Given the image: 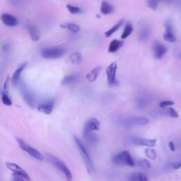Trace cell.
Returning <instances> with one entry per match:
<instances>
[{
    "instance_id": "cell-16",
    "label": "cell",
    "mask_w": 181,
    "mask_h": 181,
    "mask_svg": "<svg viewBox=\"0 0 181 181\" xmlns=\"http://www.w3.org/2000/svg\"><path fill=\"white\" fill-rule=\"evenodd\" d=\"M27 64H28L27 62L23 63V64L21 65L18 69H16V71H14V74H13L12 76V78H11V82H12V84H14V85H16V84L19 82V80L20 79L21 74L23 71H24V69L26 68Z\"/></svg>"
},
{
    "instance_id": "cell-25",
    "label": "cell",
    "mask_w": 181,
    "mask_h": 181,
    "mask_svg": "<svg viewBox=\"0 0 181 181\" xmlns=\"http://www.w3.org/2000/svg\"><path fill=\"white\" fill-rule=\"evenodd\" d=\"M150 33V30L149 27L146 25H143L142 27L141 28V31L139 33V40H146L148 38Z\"/></svg>"
},
{
    "instance_id": "cell-18",
    "label": "cell",
    "mask_w": 181,
    "mask_h": 181,
    "mask_svg": "<svg viewBox=\"0 0 181 181\" xmlns=\"http://www.w3.org/2000/svg\"><path fill=\"white\" fill-rule=\"evenodd\" d=\"M101 66H98L97 67L94 68V69H92L90 72L86 75V79H88V81H90V82H94L95 81L96 79L98 77V75L99 74V73L101 71Z\"/></svg>"
},
{
    "instance_id": "cell-22",
    "label": "cell",
    "mask_w": 181,
    "mask_h": 181,
    "mask_svg": "<svg viewBox=\"0 0 181 181\" xmlns=\"http://www.w3.org/2000/svg\"><path fill=\"white\" fill-rule=\"evenodd\" d=\"M60 27L62 28L69 30V31L73 33H77L80 31V27L77 24H72V23H66V24H62L60 25Z\"/></svg>"
},
{
    "instance_id": "cell-17",
    "label": "cell",
    "mask_w": 181,
    "mask_h": 181,
    "mask_svg": "<svg viewBox=\"0 0 181 181\" xmlns=\"http://www.w3.org/2000/svg\"><path fill=\"white\" fill-rule=\"evenodd\" d=\"M124 45V42L121 40H118L115 39L110 42V45L108 47V53H114L117 52L122 46Z\"/></svg>"
},
{
    "instance_id": "cell-10",
    "label": "cell",
    "mask_w": 181,
    "mask_h": 181,
    "mask_svg": "<svg viewBox=\"0 0 181 181\" xmlns=\"http://www.w3.org/2000/svg\"><path fill=\"white\" fill-rule=\"evenodd\" d=\"M133 144L139 146H144L148 147H154L156 145V140L153 139H144L140 137H134L132 139Z\"/></svg>"
},
{
    "instance_id": "cell-2",
    "label": "cell",
    "mask_w": 181,
    "mask_h": 181,
    "mask_svg": "<svg viewBox=\"0 0 181 181\" xmlns=\"http://www.w3.org/2000/svg\"><path fill=\"white\" fill-rule=\"evenodd\" d=\"M112 162L119 166H135V164L132 156L128 151H123L120 152L112 158Z\"/></svg>"
},
{
    "instance_id": "cell-28",
    "label": "cell",
    "mask_w": 181,
    "mask_h": 181,
    "mask_svg": "<svg viewBox=\"0 0 181 181\" xmlns=\"http://www.w3.org/2000/svg\"><path fill=\"white\" fill-rule=\"evenodd\" d=\"M84 137L86 138V139L87 140V141L89 143V144H91L92 145H95L98 142V137L96 136V135H93V134H91V133L86 135Z\"/></svg>"
},
{
    "instance_id": "cell-13",
    "label": "cell",
    "mask_w": 181,
    "mask_h": 181,
    "mask_svg": "<svg viewBox=\"0 0 181 181\" xmlns=\"http://www.w3.org/2000/svg\"><path fill=\"white\" fill-rule=\"evenodd\" d=\"M129 125H146L149 123V119L144 117H134L125 121Z\"/></svg>"
},
{
    "instance_id": "cell-9",
    "label": "cell",
    "mask_w": 181,
    "mask_h": 181,
    "mask_svg": "<svg viewBox=\"0 0 181 181\" xmlns=\"http://www.w3.org/2000/svg\"><path fill=\"white\" fill-rule=\"evenodd\" d=\"M54 106H55V101L53 99H50L38 105L37 110L45 115H50L53 112Z\"/></svg>"
},
{
    "instance_id": "cell-30",
    "label": "cell",
    "mask_w": 181,
    "mask_h": 181,
    "mask_svg": "<svg viewBox=\"0 0 181 181\" xmlns=\"http://www.w3.org/2000/svg\"><path fill=\"white\" fill-rule=\"evenodd\" d=\"M145 154L149 159L154 160L156 158V151L151 147H149L145 149Z\"/></svg>"
},
{
    "instance_id": "cell-20",
    "label": "cell",
    "mask_w": 181,
    "mask_h": 181,
    "mask_svg": "<svg viewBox=\"0 0 181 181\" xmlns=\"http://www.w3.org/2000/svg\"><path fill=\"white\" fill-rule=\"evenodd\" d=\"M101 12L103 14L105 15H107V14H110L113 11V7L110 4L106 1H103L101 3Z\"/></svg>"
},
{
    "instance_id": "cell-27",
    "label": "cell",
    "mask_w": 181,
    "mask_h": 181,
    "mask_svg": "<svg viewBox=\"0 0 181 181\" xmlns=\"http://www.w3.org/2000/svg\"><path fill=\"white\" fill-rule=\"evenodd\" d=\"M132 32H133L132 26L131 24L128 23V24L125 26V28H124V31L121 35V38L123 39V40H125V39H126L127 37H128L129 36H130V35L132 33Z\"/></svg>"
},
{
    "instance_id": "cell-33",
    "label": "cell",
    "mask_w": 181,
    "mask_h": 181,
    "mask_svg": "<svg viewBox=\"0 0 181 181\" xmlns=\"http://www.w3.org/2000/svg\"><path fill=\"white\" fill-rule=\"evenodd\" d=\"M166 112V114L171 117H173V118H177V117H178V114L177 111H176L175 109L173 108V107H169Z\"/></svg>"
},
{
    "instance_id": "cell-32",
    "label": "cell",
    "mask_w": 181,
    "mask_h": 181,
    "mask_svg": "<svg viewBox=\"0 0 181 181\" xmlns=\"http://www.w3.org/2000/svg\"><path fill=\"white\" fill-rule=\"evenodd\" d=\"M1 101H2L4 105H7V106H11L12 105V101H11L9 94H2V95H1Z\"/></svg>"
},
{
    "instance_id": "cell-6",
    "label": "cell",
    "mask_w": 181,
    "mask_h": 181,
    "mask_svg": "<svg viewBox=\"0 0 181 181\" xmlns=\"http://www.w3.org/2000/svg\"><path fill=\"white\" fill-rule=\"evenodd\" d=\"M117 69V62H113L109 65L106 69L107 84L109 86H116L117 80L116 79V71Z\"/></svg>"
},
{
    "instance_id": "cell-7",
    "label": "cell",
    "mask_w": 181,
    "mask_h": 181,
    "mask_svg": "<svg viewBox=\"0 0 181 181\" xmlns=\"http://www.w3.org/2000/svg\"><path fill=\"white\" fill-rule=\"evenodd\" d=\"M100 126H101L100 122H99L97 119L91 118L90 120H88L85 125H84V130H83V135H84V137L89 135V134L92 133V132L99 130H100Z\"/></svg>"
},
{
    "instance_id": "cell-38",
    "label": "cell",
    "mask_w": 181,
    "mask_h": 181,
    "mask_svg": "<svg viewBox=\"0 0 181 181\" xmlns=\"http://www.w3.org/2000/svg\"><path fill=\"white\" fill-rule=\"evenodd\" d=\"M25 179L22 178L21 177H17V176H14V179H13V181H24Z\"/></svg>"
},
{
    "instance_id": "cell-19",
    "label": "cell",
    "mask_w": 181,
    "mask_h": 181,
    "mask_svg": "<svg viewBox=\"0 0 181 181\" xmlns=\"http://www.w3.org/2000/svg\"><path fill=\"white\" fill-rule=\"evenodd\" d=\"M28 31L29 35H30L32 40L38 41L40 40V33H39V31L37 30L36 27L33 26H28Z\"/></svg>"
},
{
    "instance_id": "cell-26",
    "label": "cell",
    "mask_w": 181,
    "mask_h": 181,
    "mask_svg": "<svg viewBox=\"0 0 181 181\" xmlns=\"http://www.w3.org/2000/svg\"><path fill=\"white\" fill-rule=\"evenodd\" d=\"M123 20L120 21H119L118 23H117V24H115V25H114L111 28L109 29L108 31H107L105 33V37H109L111 36V35L114 33L116 32L118 30V29L120 28V27H121V26L123 25Z\"/></svg>"
},
{
    "instance_id": "cell-31",
    "label": "cell",
    "mask_w": 181,
    "mask_h": 181,
    "mask_svg": "<svg viewBox=\"0 0 181 181\" xmlns=\"http://www.w3.org/2000/svg\"><path fill=\"white\" fill-rule=\"evenodd\" d=\"M67 9L69 11V12L71 14H79L81 12V9L77 6H74L71 5V4H67Z\"/></svg>"
},
{
    "instance_id": "cell-21",
    "label": "cell",
    "mask_w": 181,
    "mask_h": 181,
    "mask_svg": "<svg viewBox=\"0 0 181 181\" xmlns=\"http://www.w3.org/2000/svg\"><path fill=\"white\" fill-rule=\"evenodd\" d=\"M70 61L73 64L79 65L82 62L83 57L79 53H73L69 56Z\"/></svg>"
},
{
    "instance_id": "cell-39",
    "label": "cell",
    "mask_w": 181,
    "mask_h": 181,
    "mask_svg": "<svg viewBox=\"0 0 181 181\" xmlns=\"http://www.w3.org/2000/svg\"><path fill=\"white\" fill-rule=\"evenodd\" d=\"M162 1H166V2H171V1H172V0H162Z\"/></svg>"
},
{
    "instance_id": "cell-35",
    "label": "cell",
    "mask_w": 181,
    "mask_h": 181,
    "mask_svg": "<svg viewBox=\"0 0 181 181\" xmlns=\"http://www.w3.org/2000/svg\"><path fill=\"white\" fill-rule=\"evenodd\" d=\"M159 0H148V5L151 9H156L157 8Z\"/></svg>"
},
{
    "instance_id": "cell-8",
    "label": "cell",
    "mask_w": 181,
    "mask_h": 181,
    "mask_svg": "<svg viewBox=\"0 0 181 181\" xmlns=\"http://www.w3.org/2000/svg\"><path fill=\"white\" fill-rule=\"evenodd\" d=\"M74 139L75 143H76V146H78V149H79L80 153H81V154L82 155L83 158H84V161H85L86 164H87V165L89 166L90 168H92L93 167L92 160H91L90 156H89V153H88V151H86V148L84 147V146L83 145L82 142H81V141H80V140L76 137H74Z\"/></svg>"
},
{
    "instance_id": "cell-29",
    "label": "cell",
    "mask_w": 181,
    "mask_h": 181,
    "mask_svg": "<svg viewBox=\"0 0 181 181\" xmlns=\"http://www.w3.org/2000/svg\"><path fill=\"white\" fill-rule=\"evenodd\" d=\"M138 166L141 169H149L151 168V164L149 163V161H148L147 160L143 159V160H139L137 162Z\"/></svg>"
},
{
    "instance_id": "cell-1",
    "label": "cell",
    "mask_w": 181,
    "mask_h": 181,
    "mask_svg": "<svg viewBox=\"0 0 181 181\" xmlns=\"http://www.w3.org/2000/svg\"><path fill=\"white\" fill-rule=\"evenodd\" d=\"M47 158H48V161H50L55 167H56L59 171H61V172L64 174V175L67 178V180L68 181H72L73 180L72 173H71L70 169L66 166V164H65L62 161H61L59 158L51 154H47Z\"/></svg>"
},
{
    "instance_id": "cell-11",
    "label": "cell",
    "mask_w": 181,
    "mask_h": 181,
    "mask_svg": "<svg viewBox=\"0 0 181 181\" xmlns=\"http://www.w3.org/2000/svg\"><path fill=\"white\" fill-rule=\"evenodd\" d=\"M165 27L166 30L164 33V39L166 41L169 42V43H175L176 41V37L175 34H174L173 26L169 23H167Z\"/></svg>"
},
{
    "instance_id": "cell-3",
    "label": "cell",
    "mask_w": 181,
    "mask_h": 181,
    "mask_svg": "<svg viewBox=\"0 0 181 181\" xmlns=\"http://www.w3.org/2000/svg\"><path fill=\"white\" fill-rule=\"evenodd\" d=\"M16 141H17V143L19 144V146H20L21 149L23 151H25V152H26L28 154L30 155L32 158H33L35 160H37V161H43V156L40 151H38L35 148L31 146L30 144L26 142L22 139L16 138Z\"/></svg>"
},
{
    "instance_id": "cell-37",
    "label": "cell",
    "mask_w": 181,
    "mask_h": 181,
    "mask_svg": "<svg viewBox=\"0 0 181 181\" xmlns=\"http://www.w3.org/2000/svg\"><path fill=\"white\" fill-rule=\"evenodd\" d=\"M169 148H170L171 151H175V146L173 141H170V142H169Z\"/></svg>"
},
{
    "instance_id": "cell-5",
    "label": "cell",
    "mask_w": 181,
    "mask_h": 181,
    "mask_svg": "<svg viewBox=\"0 0 181 181\" xmlns=\"http://www.w3.org/2000/svg\"><path fill=\"white\" fill-rule=\"evenodd\" d=\"M5 164L6 168L12 173L14 176L21 177L28 181L31 180V179L28 174L21 167H20V166L18 165V164H15V163L10 162V161H6Z\"/></svg>"
},
{
    "instance_id": "cell-12",
    "label": "cell",
    "mask_w": 181,
    "mask_h": 181,
    "mask_svg": "<svg viewBox=\"0 0 181 181\" xmlns=\"http://www.w3.org/2000/svg\"><path fill=\"white\" fill-rule=\"evenodd\" d=\"M1 19L3 24L7 26L14 27L18 24L17 19L9 14H3L1 16Z\"/></svg>"
},
{
    "instance_id": "cell-4",
    "label": "cell",
    "mask_w": 181,
    "mask_h": 181,
    "mask_svg": "<svg viewBox=\"0 0 181 181\" xmlns=\"http://www.w3.org/2000/svg\"><path fill=\"white\" fill-rule=\"evenodd\" d=\"M65 53V49L60 47H53V48H45L42 50L41 55L43 58L48 60L60 58Z\"/></svg>"
},
{
    "instance_id": "cell-14",
    "label": "cell",
    "mask_w": 181,
    "mask_h": 181,
    "mask_svg": "<svg viewBox=\"0 0 181 181\" xmlns=\"http://www.w3.org/2000/svg\"><path fill=\"white\" fill-rule=\"evenodd\" d=\"M167 52V48L161 43H156L154 47V55L155 58L160 60L164 56Z\"/></svg>"
},
{
    "instance_id": "cell-36",
    "label": "cell",
    "mask_w": 181,
    "mask_h": 181,
    "mask_svg": "<svg viewBox=\"0 0 181 181\" xmlns=\"http://www.w3.org/2000/svg\"><path fill=\"white\" fill-rule=\"evenodd\" d=\"M173 168L175 170L179 169L181 168V162H175L174 164H173Z\"/></svg>"
},
{
    "instance_id": "cell-34",
    "label": "cell",
    "mask_w": 181,
    "mask_h": 181,
    "mask_svg": "<svg viewBox=\"0 0 181 181\" xmlns=\"http://www.w3.org/2000/svg\"><path fill=\"white\" fill-rule=\"evenodd\" d=\"M174 104H175V103L172 101H164L160 103L159 105L161 108H166L167 107L172 106Z\"/></svg>"
},
{
    "instance_id": "cell-24",
    "label": "cell",
    "mask_w": 181,
    "mask_h": 181,
    "mask_svg": "<svg viewBox=\"0 0 181 181\" xmlns=\"http://www.w3.org/2000/svg\"><path fill=\"white\" fill-rule=\"evenodd\" d=\"M78 80V76L76 74H69L67 76H64L62 81V85H67V84H73V83L76 82Z\"/></svg>"
},
{
    "instance_id": "cell-15",
    "label": "cell",
    "mask_w": 181,
    "mask_h": 181,
    "mask_svg": "<svg viewBox=\"0 0 181 181\" xmlns=\"http://www.w3.org/2000/svg\"><path fill=\"white\" fill-rule=\"evenodd\" d=\"M128 181H148V178L141 172H135L130 174L127 178Z\"/></svg>"
},
{
    "instance_id": "cell-23",
    "label": "cell",
    "mask_w": 181,
    "mask_h": 181,
    "mask_svg": "<svg viewBox=\"0 0 181 181\" xmlns=\"http://www.w3.org/2000/svg\"><path fill=\"white\" fill-rule=\"evenodd\" d=\"M23 89V96L24 98V100L26 101V102L30 106H33V105L34 104V99L33 98L32 94L29 92V91L27 89L24 88Z\"/></svg>"
}]
</instances>
